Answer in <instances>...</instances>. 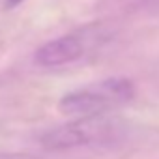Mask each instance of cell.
Here are the masks:
<instances>
[{
  "mask_svg": "<svg viewBox=\"0 0 159 159\" xmlns=\"http://www.w3.org/2000/svg\"><path fill=\"white\" fill-rule=\"evenodd\" d=\"M111 125L99 118V116H90V118H79L71 124L60 125L56 129H51L43 135V146L49 150H64V148H73L88 144L94 140L103 139Z\"/></svg>",
  "mask_w": 159,
  "mask_h": 159,
  "instance_id": "cell-2",
  "label": "cell"
},
{
  "mask_svg": "<svg viewBox=\"0 0 159 159\" xmlns=\"http://www.w3.org/2000/svg\"><path fill=\"white\" fill-rule=\"evenodd\" d=\"M135 98V86L129 79L111 77L99 83L67 92L58 101V111L67 116H99L103 112L114 111Z\"/></svg>",
  "mask_w": 159,
  "mask_h": 159,
  "instance_id": "cell-1",
  "label": "cell"
},
{
  "mask_svg": "<svg viewBox=\"0 0 159 159\" xmlns=\"http://www.w3.org/2000/svg\"><path fill=\"white\" fill-rule=\"evenodd\" d=\"M6 2H8L10 8H15V6H19V4L23 2V0H6Z\"/></svg>",
  "mask_w": 159,
  "mask_h": 159,
  "instance_id": "cell-5",
  "label": "cell"
},
{
  "mask_svg": "<svg viewBox=\"0 0 159 159\" xmlns=\"http://www.w3.org/2000/svg\"><path fill=\"white\" fill-rule=\"evenodd\" d=\"M84 54V47L81 39L75 36H60L52 41L41 45L36 54L34 62L41 67H58L64 64H71Z\"/></svg>",
  "mask_w": 159,
  "mask_h": 159,
  "instance_id": "cell-3",
  "label": "cell"
},
{
  "mask_svg": "<svg viewBox=\"0 0 159 159\" xmlns=\"http://www.w3.org/2000/svg\"><path fill=\"white\" fill-rule=\"evenodd\" d=\"M0 159H32L26 153H0Z\"/></svg>",
  "mask_w": 159,
  "mask_h": 159,
  "instance_id": "cell-4",
  "label": "cell"
}]
</instances>
